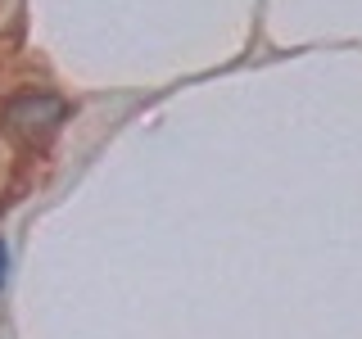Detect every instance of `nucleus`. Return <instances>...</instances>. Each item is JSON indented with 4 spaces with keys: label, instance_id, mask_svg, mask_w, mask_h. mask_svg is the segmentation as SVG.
<instances>
[{
    "label": "nucleus",
    "instance_id": "obj_2",
    "mask_svg": "<svg viewBox=\"0 0 362 339\" xmlns=\"http://www.w3.org/2000/svg\"><path fill=\"white\" fill-rule=\"evenodd\" d=\"M5 280H9V244L0 235V290H5Z\"/></svg>",
    "mask_w": 362,
    "mask_h": 339
},
{
    "label": "nucleus",
    "instance_id": "obj_1",
    "mask_svg": "<svg viewBox=\"0 0 362 339\" xmlns=\"http://www.w3.org/2000/svg\"><path fill=\"white\" fill-rule=\"evenodd\" d=\"M64 118H68V100L54 95V90H28V95L9 100V109H5L9 131L23 136V141H45V136H54L64 127Z\"/></svg>",
    "mask_w": 362,
    "mask_h": 339
}]
</instances>
